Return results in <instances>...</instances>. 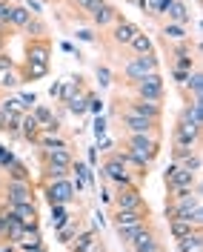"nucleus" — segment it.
Wrapping results in <instances>:
<instances>
[{
    "instance_id": "nucleus-6",
    "label": "nucleus",
    "mask_w": 203,
    "mask_h": 252,
    "mask_svg": "<svg viewBox=\"0 0 203 252\" xmlns=\"http://www.w3.org/2000/svg\"><path fill=\"white\" fill-rule=\"evenodd\" d=\"M43 195H46L49 206H69L75 201L78 189H75V181L63 178V181H52V184H43Z\"/></svg>"
},
{
    "instance_id": "nucleus-41",
    "label": "nucleus",
    "mask_w": 203,
    "mask_h": 252,
    "mask_svg": "<svg viewBox=\"0 0 203 252\" xmlns=\"http://www.w3.org/2000/svg\"><path fill=\"white\" fill-rule=\"evenodd\" d=\"M169 3H172V0H146V12L152 17H163V12H166Z\"/></svg>"
},
{
    "instance_id": "nucleus-42",
    "label": "nucleus",
    "mask_w": 203,
    "mask_h": 252,
    "mask_svg": "<svg viewBox=\"0 0 203 252\" xmlns=\"http://www.w3.org/2000/svg\"><path fill=\"white\" fill-rule=\"evenodd\" d=\"M26 32H29L31 37H43V34H46V23H43L40 17H31L29 23H26Z\"/></svg>"
},
{
    "instance_id": "nucleus-8",
    "label": "nucleus",
    "mask_w": 203,
    "mask_h": 252,
    "mask_svg": "<svg viewBox=\"0 0 203 252\" xmlns=\"http://www.w3.org/2000/svg\"><path fill=\"white\" fill-rule=\"evenodd\" d=\"M3 201L6 206H17V204H31L34 201V187L31 181H3Z\"/></svg>"
},
{
    "instance_id": "nucleus-10",
    "label": "nucleus",
    "mask_w": 203,
    "mask_h": 252,
    "mask_svg": "<svg viewBox=\"0 0 203 252\" xmlns=\"http://www.w3.org/2000/svg\"><path fill=\"white\" fill-rule=\"evenodd\" d=\"M112 204H115V209H141V212H152L149 204L143 201V192L138 187H120L112 195Z\"/></svg>"
},
{
    "instance_id": "nucleus-43",
    "label": "nucleus",
    "mask_w": 203,
    "mask_h": 252,
    "mask_svg": "<svg viewBox=\"0 0 203 252\" xmlns=\"http://www.w3.org/2000/svg\"><path fill=\"white\" fill-rule=\"evenodd\" d=\"M86 112H94V115L103 112V100H100L97 94H92L89 89H86Z\"/></svg>"
},
{
    "instance_id": "nucleus-44",
    "label": "nucleus",
    "mask_w": 203,
    "mask_h": 252,
    "mask_svg": "<svg viewBox=\"0 0 203 252\" xmlns=\"http://www.w3.org/2000/svg\"><path fill=\"white\" fill-rule=\"evenodd\" d=\"M20 72H17V69H12V72H3V75H0V86H9V89H12V86H17V83H20Z\"/></svg>"
},
{
    "instance_id": "nucleus-7",
    "label": "nucleus",
    "mask_w": 203,
    "mask_h": 252,
    "mask_svg": "<svg viewBox=\"0 0 203 252\" xmlns=\"http://www.w3.org/2000/svg\"><path fill=\"white\" fill-rule=\"evenodd\" d=\"M123 106H115V112H129L138 118H149V121H163V103L155 100H141V97H129V100H117Z\"/></svg>"
},
{
    "instance_id": "nucleus-23",
    "label": "nucleus",
    "mask_w": 203,
    "mask_h": 252,
    "mask_svg": "<svg viewBox=\"0 0 203 252\" xmlns=\"http://www.w3.org/2000/svg\"><path fill=\"white\" fill-rule=\"evenodd\" d=\"M37 135H40V124L34 121L31 112H23V118H20V138L29 141V143H34L37 141Z\"/></svg>"
},
{
    "instance_id": "nucleus-36",
    "label": "nucleus",
    "mask_w": 203,
    "mask_h": 252,
    "mask_svg": "<svg viewBox=\"0 0 203 252\" xmlns=\"http://www.w3.org/2000/svg\"><path fill=\"white\" fill-rule=\"evenodd\" d=\"M6 178L9 181H31L29 169H26V163H20V160H15L9 169H6Z\"/></svg>"
},
{
    "instance_id": "nucleus-37",
    "label": "nucleus",
    "mask_w": 203,
    "mask_h": 252,
    "mask_svg": "<svg viewBox=\"0 0 203 252\" xmlns=\"http://www.w3.org/2000/svg\"><path fill=\"white\" fill-rule=\"evenodd\" d=\"M195 149H201V146H189V143L172 141V163H180V160H183V158H189Z\"/></svg>"
},
{
    "instance_id": "nucleus-56",
    "label": "nucleus",
    "mask_w": 203,
    "mask_h": 252,
    "mask_svg": "<svg viewBox=\"0 0 203 252\" xmlns=\"http://www.w3.org/2000/svg\"><path fill=\"white\" fill-rule=\"evenodd\" d=\"M172 78L177 80V83H180V86H183V80H186V72H172Z\"/></svg>"
},
{
    "instance_id": "nucleus-55",
    "label": "nucleus",
    "mask_w": 203,
    "mask_h": 252,
    "mask_svg": "<svg viewBox=\"0 0 203 252\" xmlns=\"http://www.w3.org/2000/svg\"><path fill=\"white\" fill-rule=\"evenodd\" d=\"M0 252H17V247L9 244V241H0Z\"/></svg>"
},
{
    "instance_id": "nucleus-4",
    "label": "nucleus",
    "mask_w": 203,
    "mask_h": 252,
    "mask_svg": "<svg viewBox=\"0 0 203 252\" xmlns=\"http://www.w3.org/2000/svg\"><path fill=\"white\" fill-rule=\"evenodd\" d=\"M100 172H103V178H106V181H109L115 189H120V187H138L135 175L126 169V163H123L117 155H115V152H109V155H106L103 166H100Z\"/></svg>"
},
{
    "instance_id": "nucleus-62",
    "label": "nucleus",
    "mask_w": 203,
    "mask_h": 252,
    "mask_svg": "<svg viewBox=\"0 0 203 252\" xmlns=\"http://www.w3.org/2000/svg\"><path fill=\"white\" fill-rule=\"evenodd\" d=\"M103 252H109V250H103Z\"/></svg>"
},
{
    "instance_id": "nucleus-24",
    "label": "nucleus",
    "mask_w": 203,
    "mask_h": 252,
    "mask_svg": "<svg viewBox=\"0 0 203 252\" xmlns=\"http://www.w3.org/2000/svg\"><path fill=\"white\" fill-rule=\"evenodd\" d=\"M160 37H163V43H183V40H189V26L166 23V26L160 29Z\"/></svg>"
},
{
    "instance_id": "nucleus-30",
    "label": "nucleus",
    "mask_w": 203,
    "mask_h": 252,
    "mask_svg": "<svg viewBox=\"0 0 203 252\" xmlns=\"http://www.w3.org/2000/svg\"><path fill=\"white\" fill-rule=\"evenodd\" d=\"M49 75V66L46 63H23V69H20V78L23 80H37V78H46Z\"/></svg>"
},
{
    "instance_id": "nucleus-49",
    "label": "nucleus",
    "mask_w": 203,
    "mask_h": 252,
    "mask_svg": "<svg viewBox=\"0 0 203 252\" xmlns=\"http://www.w3.org/2000/svg\"><path fill=\"white\" fill-rule=\"evenodd\" d=\"M9 12H12V3L0 0V23H9Z\"/></svg>"
},
{
    "instance_id": "nucleus-17",
    "label": "nucleus",
    "mask_w": 203,
    "mask_h": 252,
    "mask_svg": "<svg viewBox=\"0 0 203 252\" xmlns=\"http://www.w3.org/2000/svg\"><path fill=\"white\" fill-rule=\"evenodd\" d=\"M172 141L177 143H189V146H201V129L186 124L183 118H177V124L172 126Z\"/></svg>"
},
{
    "instance_id": "nucleus-11",
    "label": "nucleus",
    "mask_w": 203,
    "mask_h": 252,
    "mask_svg": "<svg viewBox=\"0 0 203 252\" xmlns=\"http://www.w3.org/2000/svg\"><path fill=\"white\" fill-rule=\"evenodd\" d=\"M89 20H92L97 29H106V26H115L120 20V12L112 3H106V0H97L92 9H89Z\"/></svg>"
},
{
    "instance_id": "nucleus-19",
    "label": "nucleus",
    "mask_w": 203,
    "mask_h": 252,
    "mask_svg": "<svg viewBox=\"0 0 203 252\" xmlns=\"http://www.w3.org/2000/svg\"><path fill=\"white\" fill-rule=\"evenodd\" d=\"M72 149L60 146V149H40V163H58V166H72Z\"/></svg>"
},
{
    "instance_id": "nucleus-5",
    "label": "nucleus",
    "mask_w": 203,
    "mask_h": 252,
    "mask_svg": "<svg viewBox=\"0 0 203 252\" xmlns=\"http://www.w3.org/2000/svg\"><path fill=\"white\" fill-rule=\"evenodd\" d=\"M132 89H135V97L160 103V100H163V94H166V80H163L160 72H152V75L141 78L138 83H132Z\"/></svg>"
},
{
    "instance_id": "nucleus-13",
    "label": "nucleus",
    "mask_w": 203,
    "mask_h": 252,
    "mask_svg": "<svg viewBox=\"0 0 203 252\" xmlns=\"http://www.w3.org/2000/svg\"><path fill=\"white\" fill-rule=\"evenodd\" d=\"M146 220H152V212H141V209H115L112 226H115V229H129V226H141Z\"/></svg>"
},
{
    "instance_id": "nucleus-51",
    "label": "nucleus",
    "mask_w": 203,
    "mask_h": 252,
    "mask_svg": "<svg viewBox=\"0 0 203 252\" xmlns=\"http://www.w3.org/2000/svg\"><path fill=\"white\" fill-rule=\"evenodd\" d=\"M72 3L78 6L80 12H89V9H92V6H94V3H97V0H72Z\"/></svg>"
},
{
    "instance_id": "nucleus-29",
    "label": "nucleus",
    "mask_w": 203,
    "mask_h": 252,
    "mask_svg": "<svg viewBox=\"0 0 203 252\" xmlns=\"http://www.w3.org/2000/svg\"><path fill=\"white\" fill-rule=\"evenodd\" d=\"M31 17L34 15H31L29 9L17 3V6H12V12H9V26H15V29H26V23H29Z\"/></svg>"
},
{
    "instance_id": "nucleus-26",
    "label": "nucleus",
    "mask_w": 203,
    "mask_h": 252,
    "mask_svg": "<svg viewBox=\"0 0 203 252\" xmlns=\"http://www.w3.org/2000/svg\"><path fill=\"white\" fill-rule=\"evenodd\" d=\"M177 118H183L186 124L198 126V129H203V100H189V106Z\"/></svg>"
},
{
    "instance_id": "nucleus-46",
    "label": "nucleus",
    "mask_w": 203,
    "mask_h": 252,
    "mask_svg": "<svg viewBox=\"0 0 203 252\" xmlns=\"http://www.w3.org/2000/svg\"><path fill=\"white\" fill-rule=\"evenodd\" d=\"M15 160H17V158H15V152H12V149H6V146L0 149V169H9Z\"/></svg>"
},
{
    "instance_id": "nucleus-57",
    "label": "nucleus",
    "mask_w": 203,
    "mask_h": 252,
    "mask_svg": "<svg viewBox=\"0 0 203 252\" xmlns=\"http://www.w3.org/2000/svg\"><path fill=\"white\" fill-rule=\"evenodd\" d=\"M17 252H49L46 244H40V247H31V250H17Z\"/></svg>"
},
{
    "instance_id": "nucleus-47",
    "label": "nucleus",
    "mask_w": 203,
    "mask_h": 252,
    "mask_svg": "<svg viewBox=\"0 0 203 252\" xmlns=\"http://www.w3.org/2000/svg\"><path fill=\"white\" fill-rule=\"evenodd\" d=\"M66 106H69V112H72V115H86V94H83V97H78V100H72V103H66Z\"/></svg>"
},
{
    "instance_id": "nucleus-3",
    "label": "nucleus",
    "mask_w": 203,
    "mask_h": 252,
    "mask_svg": "<svg viewBox=\"0 0 203 252\" xmlns=\"http://www.w3.org/2000/svg\"><path fill=\"white\" fill-rule=\"evenodd\" d=\"M169 49V66H172V72H195L198 69V46H192L189 40L183 43H166Z\"/></svg>"
},
{
    "instance_id": "nucleus-2",
    "label": "nucleus",
    "mask_w": 203,
    "mask_h": 252,
    "mask_svg": "<svg viewBox=\"0 0 203 252\" xmlns=\"http://www.w3.org/2000/svg\"><path fill=\"white\" fill-rule=\"evenodd\" d=\"M120 72H123L126 83L132 86V83H138V80L146 78V75L160 72V61H157V55H132V58L123 63Z\"/></svg>"
},
{
    "instance_id": "nucleus-52",
    "label": "nucleus",
    "mask_w": 203,
    "mask_h": 252,
    "mask_svg": "<svg viewBox=\"0 0 203 252\" xmlns=\"http://www.w3.org/2000/svg\"><path fill=\"white\" fill-rule=\"evenodd\" d=\"M60 89H63V80H58V83H52V89H49V97L60 100Z\"/></svg>"
},
{
    "instance_id": "nucleus-21",
    "label": "nucleus",
    "mask_w": 203,
    "mask_h": 252,
    "mask_svg": "<svg viewBox=\"0 0 203 252\" xmlns=\"http://www.w3.org/2000/svg\"><path fill=\"white\" fill-rule=\"evenodd\" d=\"M86 94V86H83V78H69L63 80V89H60V103H72Z\"/></svg>"
},
{
    "instance_id": "nucleus-35",
    "label": "nucleus",
    "mask_w": 203,
    "mask_h": 252,
    "mask_svg": "<svg viewBox=\"0 0 203 252\" xmlns=\"http://www.w3.org/2000/svg\"><path fill=\"white\" fill-rule=\"evenodd\" d=\"M180 166H183V169H189V172H195V175H201V169H203V155H201V149H195L189 158H183V160H180Z\"/></svg>"
},
{
    "instance_id": "nucleus-16",
    "label": "nucleus",
    "mask_w": 203,
    "mask_h": 252,
    "mask_svg": "<svg viewBox=\"0 0 203 252\" xmlns=\"http://www.w3.org/2000/svg\"><path fill=\"white\" fill-rule=\"evenodd\" d=\"M49 58H52V43L46 37H29L26 40V61L29 63H46L49 66Z\"/></svg>"
},
{
    "instance_id": "nucleus-28",
    "label": "nucleus",
    "mask_w": 203,
    "mask_h": 252,
    "mask_svg": "<svg viewBox=\"0 0 203 252\" xmlns=\"http://www.w3.org/2000/svg\"><path fill=\"white\" fill-rule=\"evenodd\" d=\"M126 49H132V55H155V43H152V37L143 34V32H138Z\"/></svg>"
},
{
    "instance_id": "nucleus-54",
    "label": "nucleus",
    "mask_w": 203,
    "mask_h": 252,
    "mask_svg": "<svg viewBox=\"0 0 203 252\" xmlns=\"http://www.w3.org/2000/svg\"><path fill=\"white\" fill-rule=\"evenodd\" d=\"M26 9H31V15H40V12H43V6H40L37 0H26Z\"/></svg>"
},
{
    "instance_id": "nucleus-15",
    "label": "nucleus",
    "mask_w": 203,
    "mask_h": 252,
    "mask_svg": "<svg viewBox=\"0 0 203 252\" xmlns=\"http://www.w3.org/2000/svg\"><path fill=\"white\" fill-rule=\"evenodd\" d=\"M109 29H112L109 32L112 46H129V43H132V37L141 32L135 23H132V20H126V17H120V20H117L115 26H109Z\"/></svg>"
},
{
    "instance_id": "nucleus-58",
    "label": "nucleus",
    "mask_w": 203,
    "mask_h": 252,
    "mask_svg": "<svg viewBox=\"0 0 203 252\" xmlns=\"http://www.w3.org/2000/svg\"><path fill=\"white\" fill-rule=\"evenodd\" d=\"M92 163H97V149H89V166Z\"/></svg>"
},
{
    "instance_id": "nucleus-12",
    "label": "nucleus",
    "mask_w": 203,
    "mask_h": 252,
    "mask_svg": "<svg viewBox=\"0 0 203 252\" xmlns=\"http://www.w3.org/2000/svg\"><path fill=\"white\" fill-rule=\"evenodd\" d=\"M103 238L97 229H80L78 235L72 238V252H103Z\"/></svg>"
},
{
    "instance_id": "nucleus-25",
    "label": "nucleus",
    "mask_w": 203,
    "mask_h": 252,
    "mask_svg": "<svg viewBox=\"0 0 203 252\" xmlns=\"http://www.w3.org/2000/svg\"><path fill=\"white\" fill-rule=\"evenodd\" d=\"M72 166H58V163H43L40 166V184H52V181H63L69 178Z\"/></svg>"
},
{
    "instance_id": "nucleus-40",
    "label": "nucleus",
    "mask_w": 203,
    "mask_h": 252,
    "mask_svg": "<svg viewBox=\"0 0 203 252\" xmlns=\"http://www.w3.org/2000/svg\"><path fill=\"white\" fill-rule=\"evenodd\" d=\"M49 209H52V226H55V229L63 226L66 220L72 218V215H69V206H49Z\"/></svg>"
},
{
    "instance_id": "nucleus-1",
    "label": "nucleus",
    "mask_w": 203,
    "mask_h": 252,
    "mask_svg": "<svg viewBox=\"0 0 203 252\" xmlns=\"http://www.w3.org/2000/svg\"><path fill=\"white\" fill-rule=\"evenodd\" d=\"M123 149L149 166L160 155V138L157 135H123Z\"/></svg>"
},
{
    "instance_id": "nucleus-34",
    "label": "nucleus",
    "mask_w": 203,
    "mask_h": 252,
    "mask_svg": "<svg viewBox=\"0 0 203 252\" xmlns=\"http://www.w3.org/2000/svg\"><path fill=\"white\" fill-rule=\"evenodd\" d=\"M195 229H203V226H192L186 220H169V235L177 241V238H186L189 232H195Z\"/></svg>"
},
{
    "instance_id": "nucleus-60",
    "label": "nucleus",
    "mask_w": 203,
    "mask_h": 252,
    "mask_svg": "<svg viewBox=\"0 0 203 252\" xmlns=\"http://www.w3.org/2000/svg\"><path fill=\"white\" fill-rule=\"evenodd\" d=\"M126 3H135V0H126Z\"/></svg>"
},
{
    "instance_id": "nucleus-50",
    "label": "nucleus",
    "mask_w": 203,
    "mask_h": 252,
    "mask_svg": "<svg viewBox=\"0 0 203 252\" xmlns=\"http://www.w3.org/2000/svg\"><path fill=\"white\" fill-rule=\"evenodd\" d=\"M78 37L83 40V43H94V40H97V37H94V32H89V29H80Z\"/></svg>"
},
{
    "instance_id": "nucleus-39",
    "label": "nucleus",
    "mask_w": 203,
    "mask_h": 252,
    "mask_svg": "<svg viewBox=\"0 0 203 252\" xmlns=\"http://www.w3.org/2000/svg\"><path fill=\"white\" fill-rule=\"evenodd\" d=\"M129 252H166V247H163L160 238H152V241H143V244H138V247H132Z\"/></svg>"
},
{
    "instance_id": "nucleus-61",
    "label": "nucleus",
    "mask_w": 203,
    "mask_h": 252,
    "mask_svg": "<svg viewBox=\"0 0 203 252\" xmlns=\"http://www.w3.org/2000/svg\"><path fill=\"white\" fill-rule=\"evenodd\" d=\"M0 149H3V143H0Z\"/></svg>"
},
{
    "instance_id": "nucleus-20",
    "label": "nucleus",
    "mask_w": 203,
    "mask_h": 252,
    "mask_svg": "<svg viewBox=\"0 0 203 252\" xmlns=\"http://www.w3.org/2000/svg\"><path fill=\"white\" fill-rule=\"evenodd\" d=\"M166 23H177V26H189L192 23V15H189V6L186 3H180V0H172L169 6H166Z\"/></svg>"
},
{
    "instance_id": "nucleus-22",
    "label": "nucleus",
    "mask_w": 203,
    "mask_h": 252,
    "mask_svg": "<svg viewBox=\"0 0 203 252\" xmlns=\"http://www.w3.org/2000/svg\"><path fill=\"white\" fill-rule=\"evenodd\" d=\"M183 92H186L192 100H203V75H201V69H195V72L186 75V80H183Z\"/></svg>"
},
{
    "instance_id": "nucleus-33",
    "label": "nucleus",
    "mask_w": 203,
    "mask_h": 252,
    "mask_svg": "<svg viewBox=\"0 0 203 252\" xmlns=\"http://www.w3.org/2000/svg\"><path fill=\"white\" fill-rule=\"evenodd\" d=\"M72 172L78 181H83L86 187H94V175H92V166L89 163H83V160H72Z\"/></svg>"
},
{
    "instance_id": "nucleus-9",
    "label": "nucleus",
    "mask_w": 203,
    "mask_h": 252,
    "mask_svg": "<svg viewBox=\"0 0 203 252\" xmlns=\"http://www.w3.org/2000/svg\"><path fill=\"white\" fill-rule=\"evenodd\" d=\"M120 124H123V135H157L160 138V121H149V118H138L129 112H117Z\"/></svg>"
},
{
    "instance_id": "nucleus-18",
    "label": "nucleus",
    "mask_w": 203,
    "mask_h": 252,
    "mask_svg": "<svg viewBox=\"0 0 203 252\" xmlns=\"http://www.w3.org/2000/svg\"><path fill=\"white\" fill-rule=\"evenodd\" d=\"M12 215H15L23 226H37L40 223V215H37V206H34V201L31 204H17V206H6Z\"/></svg>"
},
{
    "instance_id": "nucleus-27",
    "label": "nucleus",
    "mask_w": 203,
    "mask_h": 252,
    "mask_svg": "<svg viewBox=\"0 0 203 252\" xmlns=\"http://www.w3.org/2000/svg\"><path fill=\"white\" fill-rule=\"evenodd\" d=\"M201 250H203V229H195L186 238H177V252H201Z\"/></svg>"
},
{
    "instance_id": "nucleus-48",
    "label": "nucleus",
    "mask_w": 203,
    "mask_h": 252,
    "mask_svg": "<svg viewBox=\"0 0 203 252\" xmlns=\"http://www.w3.org/2000/svg\"><path fill=\"white\" fill-rule=\"evenodd\" d=\"M12 69H17L15 61H12L6 52H0V75H3V72H12Z\"/></svg>"
},
{
    "instance_id": "nucleus-14",
    "label": "nucleus",
    "mask_w": 203,
    "mask_h": 252,
    "mask_svg": "<svg viewBox=\"0 0 203 252\" xmlns=\"http://www.w3.org/2000/svg\"><path fill=\"white\" fill-rule=\"evenodd\" d=\"M195 181H198V175L183 169L180 163H172L166 172H163V184H166V192L169 189H177V187H195Z\"/></svg>"
},
{
    "instance_id": "nucleus-31",
    "label": "nucleus",
    "mask_w": 203,
    "mask_h": 252,
    "mask_svg": "<svg viewBox=\"0 0 203 252\" xmlns=\"http://www.w3.org/2000/svg\"><path fill=\"white\" fill-rule=\"evenodd\" d=\"M40 244H43V235H40V223H37V226H26L23 241L17 244V250H31V247H40Z\"/></svg>"
},
{
    "instance_id": "nucleus-53",
    "label": "nucleus",
    "mask_w": 203,
    "mask_h": 252,
    "mask_svg": "<svg viewBox=\"0 0 203 252\" xmlns=\"http://www.w3.org/2000/svg\"><path fill=\"white\" fill-rule=\"evenodd\" d=\"M103 132H106V118H97V121H94V135L100 138Z\"/></svg>"
},
{
    "instance_id": "nucleus-45",
    "label": "nucleus",
    "mask_w": 203,
    "mask_h": 252,
    "mask_svg": "<svg viewBox=\"0 0 203 252\" xmlns=\"http://www.w3.org/2000/svg\"><path fill=\"white\" fill-rule=\"evenodd\" d=\"M97 83H100V86H112V69L103 66V63L97 66Z\"/></svg>"
},
{
    "instance_id": "nucleus-32",
    "label": "nucleus",
    "mask_w": 203,
    "mask_h": 252,
    "mask_svg": "<svg viewBox=\"0 0 203 252\" xmlns=\"http://www.w3.org/2000/svg\"><path fill=\"white\" fill-rule=\"evenodd\" d=\"M80 232V220L78 218H69L63 226H58V241H63V244H72V238Z\"/></svg>"
},
{
    "instance_id": "nucleus-59",
    "label": "nucleus",
    "mask_w": 203,
    "mask_h": 252,
    "mask_svg": "<svg viewBox=\"0 0 203 252\" xmlns=\"http://www.w3.org/2000/svg\"><path fill=\"white\" fill-rule=\"evenodd\" d=\"M0 129H6V112L0 109Z\"/></svg>"
},
{
    "instance_id": "nucleus-38",
    "label": "nucleus",
    "mask_w": 203,
    "mask_h": 252,
    "mask_svg": "<svg viewBox=\"0 0 203 252\" xmlns=\"http://www.w3.org/2000/svg\"><path fill=\"white\" fill-rule=\"evenodd\" d=\"M29 112L34 115V121L40 124V129H43L46 124H52V118H55V115H52V109H49V106H43V103H34Z\"/></svg>"
}]
</instances>
